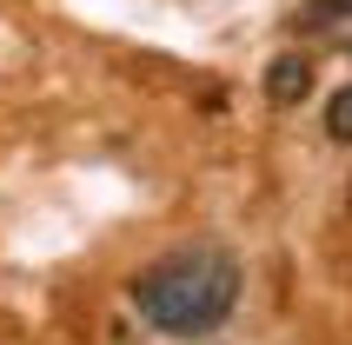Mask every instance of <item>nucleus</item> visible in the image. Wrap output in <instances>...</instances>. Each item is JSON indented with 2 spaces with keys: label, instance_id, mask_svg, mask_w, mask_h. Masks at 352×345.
<instances>
[{
  "label": "nucleus",
  "instance_id": "3",
  "mask_svg": "<svg viewBox=\"0 0 352 345\" xmlns=\"http://www.w3.org/2000/svg\"><path fill=\"white\" fill-rule=\"evenodd\" d=\"M346 20H352V0H306L293 27H299V34H339Z\"/></svg>",
  "mask_w": 352,
  "mask_h": 345
},
{
  "label": "nucleus",
  "instance_id": "2",
  "mask_svg": "<svg viewBox=\"0 0 352 345\" xmlns=\"http://www.w3.org/2000/svg\"><path fill=\"white\" fill-rule=\"evenodd\" d=\"M306 93H313V60L306 54H279L273 67H266V100H273V107H299Z\"/></svg>",
  "mask_w": 352,
  "mask_h": 345
},
{
  "label": "nucleus",
  "instance_id": "1",
  "mask_svg": "<svg viewBox=\"0 0 352 345\" xmlns=\"http://www.w3.org/2000/svg\"><path fill=\"white\" fill-rule=\"evenodd\" d=\"M126 299H133V312L146 326L199 339L239 306V259L226 246H173L166 259L133 272Z\"/></svg>",
  "mask_w": 352,
  "mask_h": 345
},
{
  "label": "nucleus",
  "instance_id": "4",
  "mask_svg": "<svg viewBox=\"0 0 352 345\" xmlns=\"http://www.w3.org/2000/svg\"><path fill=\"white\" fill-rule=\"evenodd\" d=\"M326 133H333L339 146L352 140V87H339V93L326 100Z\"/></svg>",
  "mask_w": 352,
  "mask_h": 345
}]
</instances>
